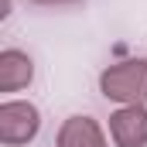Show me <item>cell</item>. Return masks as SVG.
Returning a JSON list of instances; mask_svg holds the SVG:
<instances>
[{"mask_svg": "<svg viewBox=\"0 0 147 147\" xmlns=\"http://www.w3.org/2000/svg\"><path fill=\"white\" fill-rule=\"evenodd\" d=\"M58 147H106V137L92 116H69L58 130Z\"/></svg>", "mask_w": 147, "mask_h": 147, "instance_id": "5", "label": "cell"}, {"mask_svg": "<svg viewBox=\"0 0 147 147\" xmlns=\"http://www.w3.org/2000/svg\"><path fill=\"white\" fill-rule=\"evenodd\" d=\"M110 137L116 147H144L147 144V110L140 106H123L110 116Z\"/></svg>", "mask_w": 147, "mask_h": 147, "instance_id": "3", "label": "cell"}, {"mask_svg": "<svg viewBox=\"0 0 147 147\" xmlns=\"http://www.w3.org/2000/svg\"><path fill=\"white\" fill-rule=\"evenodd\" d=\"M38 127H41V113L34 103H24V99H10L0 106V140L7 147L28 144L34 140Z\"/></svg>", "mask_w": 147, "mask_h": 147, "instance_id": "2", "label": "cell"}, {"mask_svg": "<svg viewBox=\"0 0 147 147\" xmlns=\"http://www.w3.org/2000/svg\"><path fill=\"white\" fill-rule=\"evenodd\" d=\"M31 79H34V62L24 51H17V48L0 51V92H17Z\"/></svg>", "mask_w": 147, "mask_h": 147, "instance_id": "4", "label": "cell"}, {"mask_svg": "<svg viewBox=\"0 0 147 147\" xmlns=\"http://www.w3.org/2000/svg\"><path fill=\"white\" fill-rule=\"evenodd\" d=\"M103 96L123 106H140L147 96V62L144 58H127L120 65H110L99 75Z\"/></svg>", "mask_w": 147, "mask_h": 147, "instance_id": "1", "label": "cell"}, {"mask_svg": "<svg viewBox=\"0 0 147 147\" xmlns=\"http://www.w3.org/2000/svg\"><path fill=\"white\" fill-rule=\"evenodd\" d=\"M34 3H75V0H34Z\"/></svg>", "mask_w": 147, "mask_h": 147, "instance_id": "6", "label": "cell"}]
</instances>
